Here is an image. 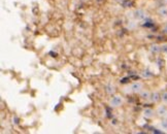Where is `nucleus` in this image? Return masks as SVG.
<instances>
[{
    "label": "nucleus",
    "mask_w": 167,
    "mask_h": 134,
    "mask_svg": "<svg viewBox=\"0 0 167 134\" xmlns=\"http://www.w3.org/2000/svg\"><path fill=\"white\" fill-rule=\"evenodd\" d=\"M161 51V47H158L157 45H153L151 47V52L154 53V54H157V53H159Z\"/></svg>",
    "instance_id": "nucleus-9"
},
{
    "label": "nucleus",
    "mask_w": 167,
    "mask_h": 134,
    "mask_svg": "<svg viewBox=\"0 0 167 134\" xmlns=\"http://www.w3.org/2000/svg\"><path fill=\"white\" fill-rule=\"evenodd\" d=\"M130 89H131V91L133 93H140L141 90H142V84L139 82H135L131 85Z\"/></svg>",
    "instance_id": "nucleus-2"
},
{
    "label": "nucleus",
    "mask_w": 167,
    "mask_h": 134,
    "mask_svg": "<svg viewBox=\"0 0 167 134\" xmlns=\"http://www.w3.org/2000/svg\"><path fill=\"white\" fill-rule=\"evenodd\" d=\"M157 113L160 117H163V118H166L167 117V107L165 105H161L158 107L157 109Z\"/></svg>",
    "instance_id": "nucleus-4"
},
{
    "label": "nucleus",
    "mask_w": 167,
    "mask_h": 134,
    "mask_svg": "<svg viewBox=\"0 0 167 134\" xmlns=\"http://www.w3.org/2000/svg\"><path fill=\"white\" fill-rule=\"evenodd\" d=\"M144 115L146 117V118H148V119L152 118V117L154 115L153 109H151V108H146V109H144Z\"/></svg>",
    "instance_id": "nucleus-6"
},
{
    "label": "nucleus",
    "mask_w": 167,
    "mask_h": 134,
    "mask_svg": "<svg viewBox=\"0 0 167 134\" xmlns=\"http://www.w3.org/2000/svg\"><path fill=\"white\" fill-rule=\"evenodd\" d=\"M161 125H162V127L164 128L165 130H167V120L162 121V123H161Z\"/></svg>",
    "instance_id": "nucleus-14"
},
{
    "label": "nucleus",
    "mask_w": 167,
    "mask_h": 134,
    "mask_svg": "<svg viewBox=\"0 0 167 134\" xmlns=\"http://www.w3.org/2000/svg\"><path fill=\"white\" fill-rule=\"evenodd\" d=\"M164 32L167 34V25H166V26H165V28H164Z\"/></svg>",
    "instance_id": "nucleus-16"
},
{
    "label": "nucleus",
    "mask_w": 167,
    "mask_h": 134,
    "mask_svg": "<svg viewBox=\"0 0 167 134\" xmlns=\"http://www.w3.org/2000/svg\"><path fill=\"white\" fill-rule=\"evenodd\" d=\"M161 99H162L163 101L167 102V92H165V93H163L162 96H161Z\"/></svg>",
    "instance_id": "nucleus-12"
},
{
    "label": "nucleus",
    "mask_w": 167,
    "mask_h": 134,
    "mask_svg": "<svg viewBox=\"0 0 167 134\" xmlns=\"http://www.w3.org/2000/svg\"><path fill=\"white\" fill-rule=\"evenodd\" d=\"M140 96H141V98L144 99V100H148V99H150V97H151V93L148 91H142Z\"/></svg>",
    "instance_id": "nucleus-7"
},
{
    "label": "nucleus",
    "mask_w": 167,
    "mask_h": 134,
    "mask_svg": "<svg viewBox=\"0 0 167 134\" xmlns=\"http://www.w3.org/2000/svg\"><path fill=\"white\" fill-rule=\"evenodd\" d=\"M105 90H106V92H107L108 94H113V93H115V87H113V85H111V84H109V85H107L105 87Z\"/></svg>",
    "instance_id": "nucleus-8"
},
{
    "label": "nucleus",
    "mask_w": 167,
    "mask_h": 134,
    "mask_svg": "<svg viewBox=\"0 0 167 134\" xmlns=\"http://www.w3.org/2000/svg\"><path fill=\"white\" fill-rule=\"evenodd\" d=\"M159 14H161V16H167V8L166 7H164V6H162L159 10Z\"/></svg>",
    "instance_id": "nucleus-10"
},
{
    "label": "nucleus",
    "mask_w": 167,
    "mask_h": 134,
    "mask_svg": "<svg viewBox=\"0 0 167 134\" xmlns=\"http://www.w3.org/2000/svg\"><path fill=\"white\" fill-rule=\"evenodd\" d=\"M130 80V78H122V80H120L121 82V84H127L128 82Z\"/></svg>",
    "instance_id": "nucleus-13"
},
{
    "label": "nucleus",
    "mask_w": 167,
    "mask_h": 134,
    "mask_svg": "<svg viewBox=\"0 0 167 134\" xmlns=\"http://www.w3.org/2000/svg\"><path fill=\"white\" fill-rule=\"evenodd\" d=\"M150 99H151L152 102H158L161 99V96H160V94H159V93H157V92H154V93H152V94H151V97H150Z\"/></svg>",
    "instance_id": "nucleus-5"
},
{
    "label": "nucleus",
    "mask_w": 167,
    "mask_h": 134,
    "mask_svg": "<svg viewBox=\"0 0 167 134\" xmlns=\"http://www.w3.org/2000/svg\"><path fill=\"white\" fill-rule=\"evenodd\" d=\"M161 51H162V52L167 53V45H162V47H161Z\"/></svg>",
    "instance_id": "nucleus-15"
},
{
    "label": "nucleus",
    "mask_w": 167,
    "mask_h": 134,
    "mask_svg": "<svg viewBox=\"0 0 167 134\" xmlns=\"http://www.w3.org/2000/svg\"><path fill=\"white\" fill-rule=\"evenodd\" d=\"M152 75L153 74H152L148 70H144V72H142V76H144V78H151Z\"/></svg>",
    "instance_id": "nucleus-11"
},
{
    "label": "nucleus",
    "mask_w": 167,
    "mask_h": 134,
    "mask_svg": "<svg viewBox=\"0 0 167 134\" xmlns=\"http://www.w3.org/2000/svg\"><path fill=\"white\" fill-rule=\"evenodd\" d=\"M109 103H111V106H113V107H118V106H120L123 103V99L120 96H113L111 99Z\"/></svg>",
    "instance_id": "nucleus-1"
},
{
    "label": "nucleus",
    "mask_w": 167,
    "mask_h": 134,
    "mask_svg": "<svg viewBox=\"0 0 167 134\" xmlns=\"http://www.w3.org/2000/svg\"><path fill=\"white\" fill-rule=\"evenodd\" d=\"M134 18L138 21H141V20H144L146 18V12L144 10H136L134 12Z\"/></svg>",
    "instance_id": "nucleus-3"
}]
</instances>
